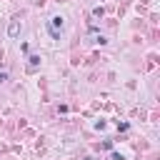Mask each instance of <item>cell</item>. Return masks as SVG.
<instances>
[{
    "instance_id": "obj_1",
    "label": "cell",
    "mask_w": 160,
    "mask_h": 160,
    "mask_svg": "<svg viewBox=\"0 0 160 160\" xmlns=\"http://www.w3.org/2000/svg\"><path fill=\"white\" fill-rule=\"evenodd\" d=\"M8 32H10L12 38H15V35H18V22H10V28H8Z\"/></svg>"
}]
</instances>
